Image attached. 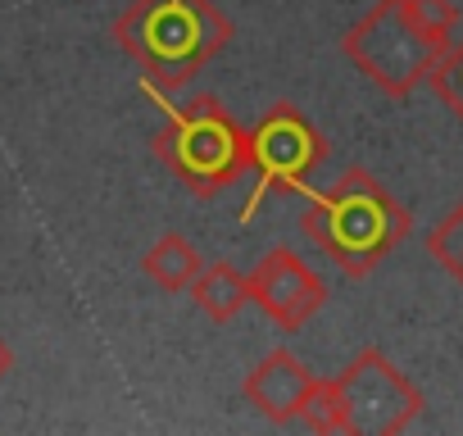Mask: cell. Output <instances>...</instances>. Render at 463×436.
<instances>
[{
  "label": "cell",
  "mask_w": 463,
  "mask_h": 436,
  "mask_svg": "<svg viewBox=\"0 0 463 436\" xmlns=\"http://www.w3.org/2000/svg\"><path fill=\"white\" fill-rule=\"evenodd\" d=\"M250 141H255V173H260V182H255L250 200L241 204V223H250V218L264 209V200L278 195V191H309L314 168L327 159V137L309 123L305 109H296L287 100L273 105L255 123Z\"/></svg>",
  "instance_id": "5"
},
{
  "label": "cell",
  "mask_w": 463,
  "mask_h": 436,
  "mask_svg": "<svg viewBox=\"0 0 463 436\" xmlns=\"http://www.w3.org/2000/svg\"><path fill=\"white\" fill-rule=\"evenodd\" d=\"M314 368L291 355V350H269L250 373H246V400L269 418V422H296L305 400H309V386H314Z\"/></svg>",
  "instance_id": "8"
},
{
  "label": "cell",
  "mask_w": 463,
  "mask_h": 436,
  "mask_svg": "<svg viewBox=\"0 0 463 436\" xmlns=\"http://www.w3.org/2000/svg\"><path fill=\"white\" fill-rule=\"evenodd\" d=\"M300 422L309 431H345L341 422V395H336V377H314L309 400L300 409Z\"/></svg>",
  "instance_id": "12"
},
{
  "label": "cell",
  "mask_w": 463,
  "mask_h": 436,
  "mask_svg": "<svg viewBox=\"0 0 463 436\" xmlns=\"http://www.w3.org/2000/svg\"><path fill=\"white\" fill-rule=\"evenodd\" d=\"M191 300L213 318V323H232L246 305H250V278L241 269H232L227 260H204L195 282L186 287Z\"/></svg>",
  "instance_id": "9"
},
{
  "label": "cell",
  "mask_w": 463,
  "mask_h": 436,
  "mask_svg": "<svg viewBox=\"0 0 463 436\" xmlns=\"http://www.w3.org/2000/svg\"><path fill=\"white\" fill-rule=\"evenodd\" d=\"M200 264H204V255H200L182 232H164V237L141 255V273H146L159 291H186V287L195 282Z\"/></svg>",
  "instance_id": "10"
},
{
  "label": "cell",
  "mask_w": 463,
  "mask_h": 436,
  "mask_svg": "<svg viewBox=\"0 0 463 436\" xmlns=\"http://www.w3.org/2000/svg\"><path fill=\"white\" fill-rule=\"evenodd\" d=\"M250 300L282 327V332H300L323 305H327V287L323 278L287 246L269 251L255 273H250Z\"/></svg>",
  "instance_id": "7"
},
{
  "label": "cell",
  "mask_w": 463,
  "mask_h": 436,
  "mask_svg": "<svg viewBox=\"0 0 463 436\" xmlns=\"http://www.w3.org/2000/svg\"><path fill=\"white\" fill-rule=\"evenodd\" d=\"M427 87L463 118V37H454L445 46V55L436 60V69L427 73Z\"/></svg>",
  "instance_id": "13"
},
{
  "label": "cell",
  "mask_w": 463,
  "mask_h": 436,
  "mask_svg": "<svg viewBox=\"0 0 463 436\" xmlns=\"http://www.w3.org/2000/svg\"><path fill=\"white\" fill-rule=\"evenodd\" d=\"M114 42L159 91H182L232 42V19L213 0H132L114 24Z\"/></svg>",
  "instance_id": "3"
},
{
  "label": "cell",
  "mask_w": 463,
  "mask_h": 436,
  "mask_svg": "<svg viewBox=\"0 0 463 436\" xmlns=\"http://www.w3.org/2000/svg\"><path fill=\"white\" fill-rule=\"evenodd\" d=\"M305 195L300 228L345 278H368L413 228L409 209L364 168H345L327 191L309 186Z\"/></svg>",
  "instance_id": "2"
},
{
  "label": "cell",
  "mask_w": 463,
  "mask_h": 436,
  "mask_svg": "<svg viewBox=\"0 0 463 436\" xmlns=\"http://www.w3.org/2000/svg\"><path fill=\"white\" fill-rule=\"evenodd\" d=\"M10 368H14V355H10V346H5V341H0V377H5Z\"/></svg>",
  "instance_id": "14"
},
{
  "label": "cell",
  "mask_w": 463,
  "mask_h": 436,
  "mask_svg": "<svg viewBox=\"0 0 463 436\" xmlns=\"http://www.w3.org/2000/svg\"><path fill=\"white\" fill-rule=\"evenodd\" d=\"M141 91L159 100L164 128L155 137V155L168 164V173L195 195L209 200L222 186L241 182L255 168V141L250 128L232 114L218 96H191L186 105H168L155 82L141 78Z\"/></svg>",
  "instance_id": "4"
},
{
  "label": "cell",
  "mask_w": 463,
  "mask_h": 436,
  "mask_svg": "<svg viewBox=\"0 0 463 436\" xmlns=\"http://www.w3.org/2000/svg\"><path fill=\"white\" fill-rule=\"evenodd\" d=\"M427 251H431V260H436L454 282H463V204L449 209L440 223L427 232Z\"/></svg>",
  "instance_id": "11"
},
{
  "label": "cell",
  "mask_w": 463,
  "mask_h": 436,
  "mask_svg": "<svg viewBox=\"0 0 463 436\" xmlns=\"http://www.w3.org/2000/svg\"><path fill=\"white\" fill-rule=\"evenodd\" d=\"M454 0H377V5L341 37L345 60L386 96H413L445 46L454 42Z\"/></svg>",
  "instance_id": "1"
},
{
  "label": "cell",
  "mask_w": 463,
  "mask_h": 436,
  "mask_svg": "<svg viewBox=\"0 0 463 436\" xmlns=\"http://www.w3.org/2000/svg\"><path fill=\"white\" fill-rule=\"evenodd\" d=\"M336 395H341V422L354 436H395L422 413V391L382 350L354 355L336 377Z\"/></svg>",
  "instance_id": "6"
}]
</instances>
